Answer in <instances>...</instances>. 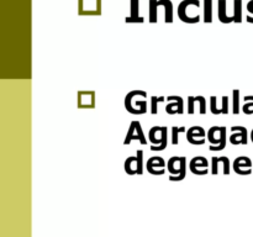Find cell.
Instances as JSON below:
<instances>
[{"instance_id":"6da1fadb","label":"cell","mask_w":253,"mask_h":237,"mask_svg":"<svg viewBox=\"0 0 253 237\" xmlns=\"http://www.w3.org/2000/svg\"><path fill=\"white\" fill-rule=\"evenodd\" d=\"M168 172L171 182H180L187 176V158L174 156L168 161Z\"/></svg>"},{"instance_id":"7a4b0ae2","label":"cell","mask_w":253,"mask_h":237,"mask_svg":"<svg viewBox=\"0 0 253 237\" xmlns=\"http://www.w3.org/2000/svg\"><path fill=\"white\" fill-rule=\"evenodd\" d=\"M151 141V150L163 151L168 145V127L167 126H153L148 134Z\"/></svg>"},{"instance_id":"3957f363","label":"cell","mask_w":253,"mask_h":237,"mask_svg":"<svg viewBox=\"0 0 253 237\" xmlns=\"http://www.w3.org/2000/svg\"><path fill=\"white\" fill-rule=\"evenodd\" d=\"M226 132L225 126H213L208 132V140L210 142L209 150L222 151L226 147Z\"/></svg>"},{"instance_id":"277c9868","label":"cell","mask_w":253,"mask_h":237,"mask_svg":"<svg viewBox=\"0 0 253 237\" xmlns=\"http://www.w3.org/2000/svg\"><path fill=\"white\" fill-rule=\"evenodd\" d=\"M142 93L143 90H132V92H130L129 94L125 97V108H127V106L135 103L131 113L134 114V115H142V114L147 113V100H146V99H143V100H137V99H136V98H137L138 95L142 94Z\"/></svg>"},{"instance_id":"5b68a950","label":"cell","mask_w":253,"mask_h":237,"mask_svg":"<svg viewBox=\"0 0 253 237\" xmlns=\"http://www.w3.org/2000/svg\"><path fill=\"white\" fill-rule=\"evenodd\" d=\"M125 172L129 176L143 173V151H137L136 157H129L125 161Z\"/></svg>"},{"instance_id":"8992f818","label":"cell","mask_w":253,"mask_h":237,"mask_svg":"<svg viewBox=\"0 0 253 237\" xmlns=\"http://www.w3.org/2000/svg\"><path fill=\"white\" fill-rule=\"evenodd\" d=\"M132 140L140 141L141 145H147V140L145 138V135H143L142 126H141L140 121H132L131 124H130L129 131H127L126 137H125L124 145H130Z\"/></svg>"},{"instance_id":"52a82bcc","label":"cell","mask_w":253,"mask_h":237,"mask_svg":"<svg viewBox=\"0 0 253 237\" xmlns=\"http://www.w3.org/2000/svg\"><path fill=\"white\" fill-rule=\"evenodd\" d=\"M189 168L195 176H206L209 173V162L203 156H196L190 161Z\"/></svg>"},{"instance_id":"ba28073f","label":"cell","mask_w":253,"mask_h":237,"mask_svg":"<svg viewBox=\"0 0 253 237\" xmlns=\"http://www.w3.org/2000/svg\"><path fill=\"white\" fill-rule=\"evenodd\" d=\"M205 130L201 126H192L188 129L187 141L190 145L201 146L205 143Z\"/></svg>"},{"instance_id":"9c48e42d","label":"cell","mask_w":253,"mask_h":237,"mask_svg":"<svg viewBox=\"0 0 253 237\" xmlns=\"http://www.w3.org/2000/svg\"><path fill=\"white\" fill-rule=\"evenodd\" d=\"M166 161L162 157H151L146 163V169L152 176H163L166 173Z\"/></svg>"},{"instance_id":"30bf717a","label":"cell","mask_w":253,"mask_h":237,"mask_svg":"<svg viewBox=\"0 0 253 237\" xmlns=\"http://www.w3.org/2000/svg\"><path fill=\"white\" fill-rule=\"evenodd\" d=\"M231 131L234 134L230 136V142L231 145L237 146V145H247L248 142V134H247V129L245 126H238V125H235V126L231 127Z\"/></svg>"},{"instance_id":"8fae6325","label":"cell","mask_w":253,"mask_h":237,"mask_svg":"<svg viewBox=\"0 0 253 237\" xmlns=\"http://www.w3.org/2000/svg\"><path fill=\"white\" fill-rule=\"evenodd\" d=\"M232 168L240 176H250L252 173V161L248 157L241 156V157L236 158Z\"/></svg>"},{"instance_id":"7c38bea8","label":"cell","mask_w":253,"mask_h":237,"mask_svg":"<svg viewBox=\"0 0 253 237\" xmlns=\"http://www.w3.org/2000/svg\"><path fill=\"white\" fill-rule=\"evenodd\" d=\"M167 100L169 101L168 105L166 106V113L169 115H174V114H179L182 115L184 113V105H183V99L182 97H178V95H169L167 98Z\"/></svg>"},{"instance_id":"4fadbf2b","label":"cell","mask_w":253,"mask_h":237,"mask_svg":"<svg viewBox=\"0 0 253 237\" xmlns=\"http://www.w3.org/2000/svg\"><path fill=\"white\" fill-rule=\"evenodd\" d=\"M78 106L84 109H92L95 106V92L78 93Z\"/></svg>"},{"instance_id":"5bb4252c","label":"cell","mask_w":253,"mask_h":237,"mask_svg":"<svg viewBox=\"0 0 253 237\" xmlns=\"http://www.w3.org/2000/svg\"><path fill=\"white\" fill-rule=\"evenodd\" d=\"M220 163L224 167V174L229 176L230 174V161L227 157H213L211 159V174L216 176L219 173Z\"/></svg>"},{"instance_id":"9a60e30c","label":"cell","mask_w":253,"mask_h":237,"mask_svg":"<svg viewBox=\"0 0 253 237\" xmlns=\"http://www.w3.org/2000/svg\"><path fill=\"white\" fill-rule=\"evenodd\" d=\"M131 18H126V21L127 22H136V21H140L142 22L143 19L142 18H138V0H132L131 1Z\"/></svg>"},{"instance_id":"2e32d148","label":"cell","mask_w":253,"mask_h":237,"mask_svg":"<svg viewBox=\"0 0 253 237\" xmlns=\"http://www.w3.org/2000/svg\"><path fill=\"white\" fill-rule=\"evenodd\" d=\"M185 131H187V127L185 126L172 127V145L177 146L178 143H179V138H178V136H179L180 132H185Z\"/></svg>"},{"instance_id":"e0dca14e","label":"cell","mask_w":253,"mask_h":237,"mask_svg":"<svg viewBox=\"0 0 253 237\" xmlns=\"http://www.w3.org/2000/svg\"><path fill=\"white\" fill-rule=\"evenodd\" d=\"M246 104L242 106V111L246 115H252L253 114V95H246Z\"/></svg>"},{"instance_id":"ac0fdd59","label":"cell","mask_w":253,"mask_h":237,"mask_svg":"<svg viewBox=\"0 0 253 237\" xmlns=\"http://www.w3.org/2000/svg\"><path fill=\"white\" fill-rule=\"evenodd\" d=\"M232 97H234V104H232V113L237 115L240 114V90L235 89L232 92Z\"/></svg>"},{"instance_id":"d6986e66","label":"cell","mask_w":253,"mask_h":237,"mask_svg":"<svg viewBox=\"0 0 253 237\" xmlns=\"http://www.w3.org/2000/svg\"><path fill=\"white\" fill-rule=\"evenodd\" d=\"M167 98L164 97H152L151 98V114L152 115H157V113H158V108H157V105H158V103H162V101L166 100Z\"/></svg>"},{"instance_id":"ffe728a7","label":"cell","mask_w":253,"mask_h":237,"mask_svg":"<svg viewBox=\"0 0 253 237\" xmlns=\"http://www.w3.org/2000/svg\"><path fill=\"white\" fill-rule=\"evenodd\" d=\"M159 4H161V5H163L164 8H166V22H172L173 21V20H172V19H173V15H172V3L171 1H169V0H161V1H159Z\"/></svg>"},{"instance_id":"44dd1931","label":"cell","mask_w":253,"mask_h":237,"mask_svg":"<svg viewBox=\"0 0 253 237\" xmlns=\"http://www.w3.org/2000/svg\"><path fill=\"white\" fill-rule=\"evenodd\" d=\"M241 9H242V1H241V0H235V15L232 18V21H242V20H241V19H242V11H241Z\"/></svg>"},{"instance_id":"7402d4cb","label":"cell","mask_w":253,"mask_h":237,"mask_svg":"<svg viewBox=\"0 0 253 237\" xmlns=\"http://www.w3.org/2000/svg\"><path fill=\"white\" fill-rule=\"evenodd\" d=\"M211 6H213V1L211 0H205V10H204V21L205 22H211Z\"/></svg>"},{"instance_id":"603a6c76","label":"cell","mask_w":253,"mask_h":237,"mask_svg":"<svg viewBox=\"0 0 253 237\" xmlns=\"http://www.w3.org/2000/svg\"><path fill=\"white\" fill-rule=\"evenodd\" d=\"M157 6H158V1H157V0H151L150 1V9H151L150 21L151 22L157 21V20H156V19H157V11H156V8H157Z\"/></svg>"},{"instance_id":"cb8c5ba5","label":"cell","mask_w":253,"mask_h":237,"mask_svg":"<svg viewBox=\"0 0 253 237\" xmlns=\"http://www.w3.org/2000/svg\"><path fill=\"white\" fill-rule=\"evenodd\" d=\"M217 98L216 97H211L210 98V109H211V113L214 114V115H221V109L217 108Z\"/></svg>"},{"instance_id":"d4e9b609","label":"cell","mask_w":253,"mask_h":237,"mask_svg":"<svg viewBox=\"0 0 253 237\" xmlns=\"http://www.w3.org/2000/svg\"><path fill=\"white\" fill-rule=\"evenodd\" d=\"M222 114H227L229 113V98L226 95L222 97V106H221Z\"/></svg>"},{"instance_id":"484cf974","label":"cell","mask_w":253,"mask_h":237,"mask_svg":"<svg viewBox=\"0 0 253 237\" xmlns=\"http://www.w3.org/2000/svg\"><path fill=\"white\" fill-rule=\"evenodd\" d=\"M247 9H248V11H250V13L253 14V0H251L250 3L247 4ZM247 21L251 22V24H253V19L251 18V16H247Z\"/></svg>"},{"instance_id":"4316f807","label":"cell","mask_w":253,"mask_h":237,"mask_svg":"<svg viewBox=\"0 0 253 237\" xmlns=\"http://www.w3.org/2000/svg\"><path fill=\"white\" fill-rule=\"evenodd\" d=\"M251 141L253 142V130H252V132H251Z\"/></svg>"}]
</instances>
